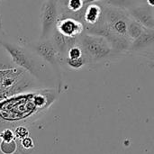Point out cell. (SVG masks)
Here are the masks:
<instances>
[{
	"label": "cell",
	"instance_id": "cell-13",
	"mask_svg": "<svg viewBox=\"0 0 154 154\" xmlns=\"http://www.w3.org/2000/svg\"><path fill=\"white\" fill-rule=\"evenodd\" d=\"M65 62L67 63V65L74 69H81L83 66L88 65V60L86 56L84 55L83 57L79 58V59H75V60H70V59H65Z\"/></svg>",
	"mask_w": 154,
	"mask_h": 154
},
{
	"label": "cell",
	"instance_id": "cell-6",
	"mask_svg": "<svg viewBox=\"0 0 154 154\" xmlns=\"http://www.w3.org/2000/svg\"><path fill=\"white\" fill-rule=\"evenodd\" d=\"M29 48L42 60L50 63L51 67L55 69V71H60L59 61L60 60V57L51 39H40L38 42L29 44Z\"/></svg>",
	"mask_w": 154,
	"mask_h": 154
},
{
	"label": "cell",
	"instance_id": "cell-15",
	"mask_svg": "<svg viewBox=\"0 0 154 154\" xmlns=\"http://www.w3.org/2000/svg\"><path fill=\"white\" fill-rule=\"evenodd\" d=\"M0 137L2 141L5 142H11L14 138V133L12 131V129H5L0 132Z\"/></svg>",
	"mask_w": 154,
	"mask_h": 154
},
{
	"label": "cell",
	"instance_id": "cell-3",
	"mask_svg": "<svg viewBox=\"0 0 154 154\" xmlns=\"http://www.w3.org/2000/svg\"><path fill=\"white\" fill-rule=\"evenodd\" d=\"M0 42L14 65L18 66L24 71L29 72L37 79H40L41 64L39 62V57L33 51L5 41H0Z\"/></svg>",
	"mask_w": 154,
	"mask_h": 154
},
{
	"label": "cell",
	"instance_id": "cell-21",
	"mask_svg": "<svg viewBox=\"0 0 154 154\" xmlns=\"http://www.w3.org/2000/svg\"><path fill=\"white\" fill-rule=\"evenodd\" d=\"M84 1H85V0H84Z\"/></svg>",
	"mask_w": 154,
	"mask_h": 154
},
{
	"label": "cell",
	"instance_id": "cell-9",
	"mask_svg": "<svg viewBox=\"0 0 154 154\" xmlns=\"http://www.w3.org/2000/svg\"><path fill=\"white\" fill-rule=\"evenodd\" d=\"M103 17V7L97 3H92L85 5L83 12L84 26H93L98 23Z\"/></svg>",
	"mask_w": 154,
	"mask_h": 154
},
{
	"label": "cell",
	"instance_id": "cell-1",
	"mask_svg": "<svg viewBox=\"0 0 154 154\" xmlns=\"http://www.w3.org/2000/svg\"><path fill=\"white\" fill-rule=\"evenodd\" d=\"M57 93L54 89H42L22 93L0 102V132L15 129L39 119L54 103Z\"/></svg>",
	"mask_w": 154,
	"mask_h": 154
},
{
	"label": "cell",
	"instance_id": "cell-8",
	"mask_svg": "<svg viewBox=\"0 0 154 154\" xmlns=\"http://www.w3.org/2000/svg\"><path fill=\"white\" fill-rule=\"evenodd\" d=\"M153 7L149 6L147 4L145 5H140L134 7L130 10V16L139 22L147 29H154V10Z\"/></svg>",
	"mask_w": 154,
	"mask_h": 154
},
{
	"label": "cell",
	"instance_id": "cell-18",
	"mask_svg": "<svg viewBox=\"0 0 154 154\" xmlns=\"http://www.w3.org/2000/svg\"><path fill=\"white\" fill-rule=\"evenodd\" d=\"M99 1H102V0H85L84 1V4L85 5H88V4H92V3H97Z\"/></svg>",
	"mask_w": 154,
	"mask_h": 154
},
{
	"label": "cell",
	"instance_id": "cell-14",
	"mask_svg": "<svg viewBox=\"0 0 154 154\" xmlns=\"http://www.w3.org/2000/svg\"><path fill=\"white\" fill-rule=\"evenodd\" d=\"M15 150H16V143L14 140L11 142L2 141L0 143V151L4 154L14 153Z\"/></svg>",
	"mask_w": 154,
	"mask_h": 154
},
{
	"label": "cell",
	"instance_id": "cell-17",
	"mask_svg": "<svg viewBox=\"0 0 154 154\" xmlns=\"http://www.w3.org/2000/svg\"><path fill=\"white\" fill-rule=\"evenodd\" d=\"M22 145H23V147L25 148V149H32V148H33L34 143H33L32 139L27 136V137L22 139Z\"/></svg>",
	"mask_w": 154,
	"mask_h": 154
},
{
	"label": "cell",
	"instance_id": "cell-7",
	"mask_svg": "<svg viewBox=\"0 0 154 154\" xmlns=\"http://www.w3.org/2000/svg\"><path fill=\"white\" fill-rule=\"evenodd\" d=\"M56 29L66 37H79L85 32L83 22L72 17H64L59 19Z\"/></svg>",
	"mask_w": 154,
	"mask_h": 154
},
{
	"label": "cell",
	"instance_id": "cell-19",
	"mask_svg": "<svg viewBox=\"0 0 154 154\" xmlns=\"http://www.w3.org/2000/svg\"><path fill=\"white\" fill-rule=\"evenodd\" d=\"M146 4L151 6V7H153L154 8V0H146Z\"/></svg>",
	"mask_w": 154,
	"mask_h": 154
},
{
	"label": "cell",
	"instance_id": "cell-12",
	"mask_svg": "<svg viewBox=\"0 0 154 154\" xmlns=\"http://www.w3.org/2000/svg\"><path fill=\"white\" fill-rule=\"evenodd\" d=\"M85 54L81 49V47L79 46V42L75 45H73L72 47H70L67 52V55L65 57V59H70V60H75V59H79L81 57H83Z\"/></svg>",
	"mask_w": 154,
	"mask_h": 154
},
{
	"label": "cell",
	"instance_id": "cell-2",
	"mask_svg": "<svg viewBox=\"0 0 154 154\" xmlns=\"http://www.w3.org/2000/svg\"><path fill=\"white\" fill-rule=\"evenodd\" d=\"M79 44L87 58L88 64L103 61L117 53L106 38L86 32L79 36Z\"/></svg>",
	"mask_w": 154,
	"mask_h": 154
},
{
	"label": "cell",
	"instance_id": "cell-16",
	"mask_svg": "<svg viewBox=\"0 0 154 154\" xmlns=\"http://www.w3.org/2000/svg\"><path fill=\"white\" fill-rule=\"evenodd\" d=\"M14 133L20 139H23V138L27 137V135H28V130H27V128L24 125H21V126L16 127L14 129Z\"/></svg>",
	"mask_w": 154,
	"mask_h": 154
},
{
	"label": "cell",
	"instance_id": "cell-20",
	"mask_svg": "<svg viewBox=\"0 0 154 154\" xmlns=\"http://www.w3.org/2000/svg\"><path fill=\"white\" fill-rule=\"evenodd\" d=\"M0 32H1V23H0Z\"/></svg>",
	"mask_w": 154,
	"mask_h": 154
},
{
	"label": "cell",
	"instance_id": "cell-4",
	"mask_svg": "<svg viewBox=\"0 0 154 154\" xmlns=\"http://www.w3.org/2000/svg\"><path fill=\"white\" fill-rule=\"evenodd\" d=\"M132 20L129 13L119 7L106 5L103 8V21L107 30L106 38L108 41L114 36L128 38V26ZM130 40V39H129Z\"/></svg>",
	"mask_w": 154,
	"mask_h": 154
},
{
	"label": "cell",
	"instance_id": "cell-5",
	"mask_svg": "<svg viewBox=\"0 0 154 154\" xmlns=\"http://www.w3.org/2000/svg\"><path fill=\"white\" fill-rule=\"evenodd\" d=\"M59 20V0H44L41 8L42 40L50 39Z\"/></svg>",
	"mask_w": 154,
	"mask_h": 154
},
{
	"label": "cell",
	"instance_id": "cell-11",
	"mask_svg": "<svg viewBox=\"0 0 154 154\" xmlns=\"http://www.w3.org/2000/svg\"><path fill=\"white\" fill-rule=\"evenodd\" d=\"M145 29L146 28L143 24H141L139 22H137L132 18V20L129 23V26H128V37H129L130 41L133 42V41L136 40L138 37H140Z\"/></svg>",
	"mask_w": 154,
	"mask_h": 154
},
{
	"label": "cell",
	"instance_id": "cell-10",
	"mask_svg": "<svg viewBox=\"0 0 154 154\" xmlns=\"http://www.w3.org/2000/svg\"><path fill=\"white\" fill-rule=\"evenodd\" d=\"M154 44V29H145L144 32L136 40L133 41L129 51H139Z\"/></svg>",
	"mask_w": 154,
	"mask_h": 154
}]
</instances>
